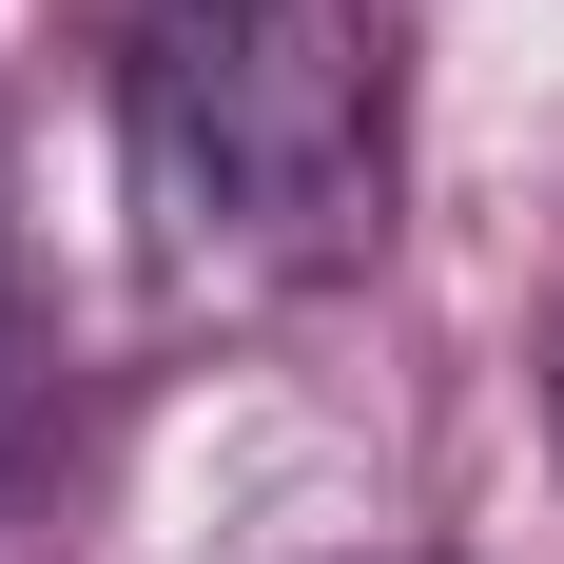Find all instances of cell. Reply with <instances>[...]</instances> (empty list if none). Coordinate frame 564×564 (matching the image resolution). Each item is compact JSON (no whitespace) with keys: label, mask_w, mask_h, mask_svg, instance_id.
Listing matches in <instances>:
<instances>
[{"label":"cell","mask_w":564,"mask_h":564,"mask_svg":"<svg viewBox=\"0 0 564 564\" xmlns=\"http://www.w3.org/2000/svg\"><path fill=\"white\" fill-rule=\"evenodd\" d=\"M137 215L195 292H312L390 215V40L370 0H137L117 40Z\"/></svg>","instance_id":"1"}]
</instances>
